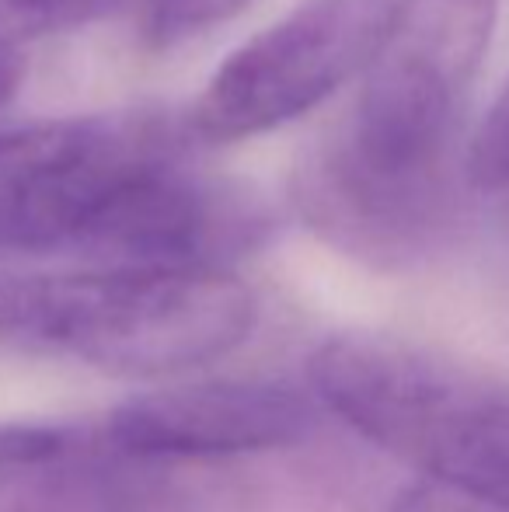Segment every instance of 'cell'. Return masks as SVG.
I'll return each instance as SVG.
<instances>
[{"mask_svg":"<svg viewBox=\"0 0 509 512\" xmlns=\"http://www.w3.org/2000/svg\"><path fill=\"white\" fill-rule=\"evenodd\" d=\"M499 0H394L360 95L293 175V203L335 251L412 269L461 223L454 136L489 49Z\"/></svg>","mask_w":509,"mask_h":512,"instance_id":"cell-1","label":"cell"},{"mask_svg":"<svg viewBox=\"0 0 509 512\" xmlns=\"http://www.w3.org/2000/svg\"><path fill=\"white\" fill-rule=\"evenodd\" d=\"M255 293L220 265H105L0 279V349L116 377H178L238 349Z\"/></svg>","mask_w":509,"mask_h":512,"instance_id":"cell-2","label":"cell"},{"mask_svg":"<svg viewBox=\"0 0 509 512\" xmlns=\"http://www.w3.org/2000/svg\"><path fill=\"white\" fill-rule=\"evenodd\" d=\"M311 384L349 429L422 478L509 512V384L384 331H346L311 356Z\"/></svg>","mask_w":509,"mask_h":512,"instance_id":"cell-3","label":"cell"},{"mask_svg":"<svg viewBox=\"0 0 509 512\" xmlns=\"http://www.w3.org/2000/svg\"><path fill=\"white\" fill-rule=\"evenodd\" d=\"M178 147L157 115L63 119L0 136V251H81L109 199Z\"/></svg>","mask_w":509,"mask_h":512,"instance_id":"cell-4","label":"cell"},{"mask_svg":"<svg viewBox=\"0 0 509 512\" xmlns=\"http://www.w3.org/2000/svg\"><path fill=\"white\" fill-rule=\"evenodd\" d=\"M394 0H307L227 56L189 115L206 143L269 133L311 112L370 60Z\"/></svg>","mask_w":509,"mask_h":512,"instance_id":"cell-5","label":"cell"},{"mask_svg":"<svg viewBox=\"0 0 509 512\" xmlns=\"http://www.w3.org/2000/svg\"><path fill=\"white\" fill-rule=\"evenodd\" d=\"M314 408L297 391L262 380H189L140 394L109 415L98 439L126 457L224 460L293 446Z\"/></svg>","mask_w":509,"mask_h":512,"instance_id":"cell-6","label":"cell"},{"mask_svg":"<svg viewBox=\"0 0 509 512\" xmlns=\"http://www.w3.org/2000/svg\"><path fill=\"white\" fill-rule=\"evenodd\" d=\"M164 474L98 436H70L39 457L0 464V512H157Z\"/></svg>","mask_w":509,"mask_h":512,"instance_id":"cell-7","label":"cell"},{"mask_svg":"<svg viewBox=\"0 0 509 512\" xmlns=\"http://www.w3.org/2000/svg\"><path fill=\"white\" fill-rule=\"evenodd\" d=\"M140 4L143 39L154 49H171L231 21L252 0H140Z\"/></svg>","mask_w":509,"mask_h":512,"instance_id":"cell-8","label":"cell"},{"mask_svg":"<svg viewBox=\"0 0 509 512\" xmlns=\"http://www.w3.org/2000/svg\"><path fill=\"white\" fill-rule=\"evenodd\" d=\"M464 171H468L471 192L489 196V192L509 189V84L471 140Z\"/></svg>","mask_w":509,"mask_h":512,"instance_id":"cell-9","label":"cell"},{"mask_svg":"<svg viewBox=\"0 0 509 512\" xmlns=\"http://www.w3.org/2000/svg\"><path fill=\"white\" fill-rule=\"evenodd\" d=\"M102 0H0V42L84 21Z\"/></svg>","mask_w":509,"mask_h":512,"instance_id":"cell-10","label":"cell"},{"mask_svg":"<svg viewBox=\"0 0 509 512\" xmlns=\"http://www.w3.org/2000/svg\"><path fill=\"white\" fill-rule=\"evenodd\" d=\"M387 512H503V509L489 506V502L475 499V495L461 492V488L443 485V481L422 478L419 485L405 488Z\"/></svg>","mask_w":509,"mask_h":512,"instance_id":"cell-11","label":"cell"},{"mask_svg":"<svg viewBox=\"0 0 509 512\" xmlns=\"http://www.w3.org/2000/svg\"><path fill=\"white\" fill-rule=\"evenodd\" d=\"M70 432L46 429V425H0V464H11L21 457H39L56 446H63Z\"/></svg>","mask_w":509,"mask_h":512,"instance_id":"cell-12","label":"cell"},{"mask_svg":"<svg viewBox=\"0 0 509 512\" xmlns=\"http://www.w3.org/2000/svg\"><path fill=\"white\" fill-rule=\"evenodd\" d=\"M21 77H25V56L14 42H0V108L18 95Z\"/></svg>","mask_w":509,"mask_h":512,"instance_id":"cell-13","label":"cell"}]
</instances>
